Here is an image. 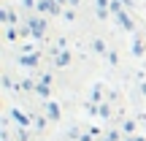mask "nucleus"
<instances>
[{
	"instance_id": "obj_1",
	"label": "nucleus",
	"mask_w": 146,
	"mask_h": 141,
	"mask_svg": "<svg viewBox=\"0 0 146 141\" xmlns=\"http://www.w3.org/2000/svg\"><path fill=\"white\" fill-rule=\"evenodd\" d=\"M38 8H41V11H52V14H54V11H57V5H54L52 0H41V3H38Z\"/></svg>"
},
{
	"instance_id": "obj_2",
	"label": "nucleus",
	"mask_w": 146,
	"mask_h": 141,
	"mask_svg": "<svg viewBox=\"0 0 146 141\" xmlns=\"http://www.w3.org/2000/svg\"><path fill=\"white\" fill-rule=\"evenodd\" d=\"M33 33L35 35H43V22L41 19H33Z\"/></svg>"
},
{
	"instance_id": "obj_3",
	"label": "nucleus",
	"mask_w": 146,
	"mask_h": 141,
	"mask_svg": "<svg viewBox=\"0 0 146 141\" xmlns=\"http://www.w3.org/2000/svg\"><path fill=\"white\" fill-rule=\"evenodd\" d=\"M11 114H14V120H16V122H19V125H27V117H25V114H22V111H19V109H14V111H11Z\"/></svg>"
},
{
	"instance_id": "obj_4",
	"label": "nucleus",
	"mask_w": 146,
	"mask_h": 141,
	"mask_svg": "<svg viewBox=\"0 0 146 141\" xmlns=\"http://www.w3.org/2000/svg\"><path fill=\"white\" fill-rule=\"evenodd\" d=\"M49 117H52V120H57V117H60V109H57V103H49Z\"/></svg>"
},
{
	"instance_id": "obj_5",
	"label": "nucleus",
	"mask_w": 146,
	"mask_h": 141,
	"mask_svg": "<svg viewBox=\"0 0 146 141\" xmlns=\"http://www.w3.org/2000/svg\"><path fill=\"white\" fill-rule=\"evenodd\" d=\"M65 63H68V52H65V54H60V57H57V65H65Z\"/></svg>"
},
{
	"instance_id": "obj_6",
	"label": "nucleus",
	"mask_w": 146,
	"mask_h": 141,
	"mask_svg": "<svg viewBox=\"0 0 146 141\" xmlns=\"http://www.w3.org/2000/svg\"><path fill=\"white\" fill-rule=\"evenodd\" d=\"M22 65H35V57H22Z\"/></svg>"
},
{
	"instance_id": "obj_7",
	"label": "nucleus",
	"mask_w": 146,
	"mask_h": 141,
	"mask_svg": "<svg viewBox=\"0 0 146 141\" xmlns=\"http://www.w3.org/2000/svg\"><path fill=\"white\" fill-rule=\"evenodd\" d=\"M122 3H125V5H130V0H122Z\"/></svg>"
}]
</instances>
